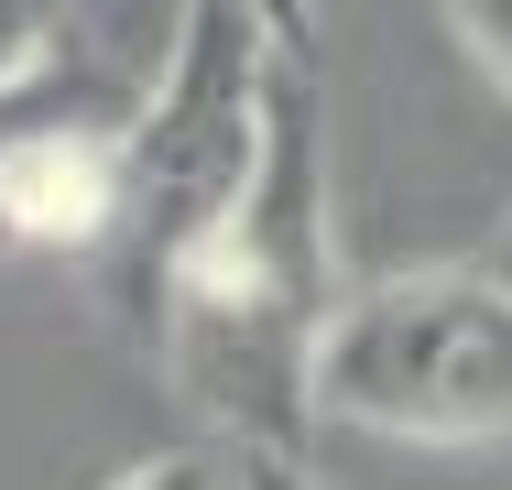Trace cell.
<instances>
[{
    "instance_id": "cell-3",
    "label": "cell",
    "mask_w": 512,
    "mask_h": 490,
    "mask_svg": "<svg viewBox=\"0 0 512 490\" xmlns=\"http://www.w3.org/2000/svg\"><path fill=\"white\" fill-rule=\"evenodd\" d=\"M316 414L404 447L512 436V284L480 262V273H393L338 294L316 349Z\"/></svg>"
},
{
    "instance_id": "cell-4",
    "label": "cell",
    "mask_w": 512,
    "mask_h": 490,
    "mask_svg": "<svg viewBox=\"0 0 512 490\" xmlns=\"http://www.w3.org/2000/svg\"><path fill=\"white\" fill-rule=\"evenodd\" d=\"M131 153L99 120H33L0 142V251H109Z\"/></svg>"
},
{
    "instance_id": "cell-6",
    "label": "cell",
    "mask_w": 512,
    "mask_h": 490,
    "mask_svg": "<svg viewBox=\"0 0 512 490\" xmlns=\"http://www.w3.org/2000/svg\"><path fill=\"white\" fill-rule=\"evenodd\" d=\"M55 33H66V11H55V0H0V98L55 55Z\"/></svg>"
},
{
    "instance_id": "cell-8",
    "label": "cell",
    "mask_w": 512,
    "mask_h": 490,
    "mask_svg": "<svg viewBox=\"0 0 512 490\" xmlns=\"http://www.w3.org/2000/svg\"><path fill=\"white\" fill-rule=\"evenodd\" d=\"M229 490H327V469H306V447H229Z\"/></svg>"
},
{
    "instance_id": "cell-9",
    "label": "cell",
    "mask_w": 512,
    "mask_h": 490,
    "mask_svg": "<svg viewBox=\"0 0 512 490\" xmlns=\"http://www.w3.org/2000/svg\"><path fill=\"white\" fill-rule=\"evenodd\" d=\"M262 22H273V44L295 55V66H316V0H251Z\"/></svg>"
},
{
    "instance_id": "cell-1",
    "label": "cell",
    "mask_w": 512,
    "mask_h": 490,
    "mask_svg": "<svg viewBox=\"0 0 512 490\" xmlns=\"http://www.w3.org/2000/svg\"><path fill=\"white\" fill-rule=\"evenodd\" d=\"M338 316V229H327V98L316 66H284L262 175L229 229L164 284L153 349L164 382L218 447H306L316 425V349Z\"/></svg>"
},
{
    "instance_id": "cell-10",
    "label": "cell",
    "mask_w": 512,
    "mask_h": 490,
    "mask_svg": "<svg viewBox=\"0 0 512 490\" xmlns=\"http://www.w3.org/2000/svg\"><path fill=\"white\" fill-rule=\"evenodd\" d=\"M491 273H502V284H512V218H502V240H491Z\"/></svg>"
},
{
    "instance_id": "cell-7",
    "label": "cell",
    "mask_w": 512,
    "mask_h": 490,
    "mask_svg": "<svg viewBox=\"0 0 512 490\" xmlns=\"http://www.w3.org/2000/svg\"><path fill=\"white\" fill-rule=\"evenodd\" d=\"M109 490H229V447H175V458H142Z\"/></svg>"
},
{
    "instance_id": "cell-5",
    "label": "cell",
    "mask_w": 512,
    "mask_h": 490,
    "mask_svg": "<svg viewBox=\"0 0 512 490\" xmlns=\"http://www.w3.org/2000/svg\"><path fill=\"white\" fill-rule=\"evenodd\" d=\"M436 11H447V33L469 44V66L512 98V0H436Z\"/></svg>"
},
{
    "instance_id": "cell-2",
    "label": "cell",
    "mask_w": 512,
    "mask_h": 490,
    "mask_svg": "<svg viewBox=\"0 0 512 490\" xmlns=\"http://www.w3.org/2000/svg\"><path fill=\"white\" fill-rule=\"evenodd\" d=\"M284 44L251 0H186L175 22V55L142 98V120L120 131L131 153V196H120V294L131 316L153 327L164 284L197 262L207 240L229 229V207L262 175V142H273V88H284Z\"/></svg>"
}]
</instances>
